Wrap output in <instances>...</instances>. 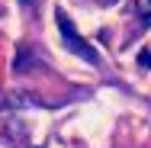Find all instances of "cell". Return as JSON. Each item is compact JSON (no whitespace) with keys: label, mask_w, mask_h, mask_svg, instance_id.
Masks as SVG:
<instances>
[{"label":"cell","mask_w":151,"mask_h":148,"mask_svg":"<svg viewBox=\"0 0 151 148\" xmlns=\"http://www.w3.org/2000/svg\"><path fill=\"white\" fill-rule=\"evenodd\" d=\"M96 3H103V6H109V3H119V0H96Z\"/></svg>","instance_id":"obj_4"},{"label":"cell","mask_w":151,"mask_h":148,"mask_svg":"<svg viewBox=\"0 0 151 148\" xmlns=\"http://www.w3.org/2000/svg\"><path fill=\"white\" fill-rule=\"evenodd\" d=\"M138 64H142V68H148V64H151V48H145V52L138 55Z\"/></svg>","instance_id":"obj_3"},{"label":"cell","mask_w":151,"mask_h":148,"mask_svg":"<svg viewBox=\"0 0 151 148\" xmlns=\"http://www.w3.org/2000/svg\"><path fill=\"white\" fill-rule=\"evenodd\" d=\"M132 10H135V16H138L145 26H151V0H135Z\"/></svg>","instance_id":"obj_2"},{"label":"cell","mask_w":151,"mask_h":148,"mask_svg":"<svg viewBox=\"0 0 151 148\" xmlns=\"http://www.w3.org/2000/svg\"><path fill=\"white\" fill-rule=\"evenodd\" d=\"M55 19H58V29L61 35H64V45H68V52H74V55H81L84 61H90V64H96L100 61V55H96V48H90L81 35H77V29L71 26V19H68V13L64 10H55Z\"/></svg>","instance_id":"obj_1"},{"label":"cell","mask_w":151,"mask_h":148,"mask_svg":"<svg viewBox=\"0 0 151 148\" xmlns=\"http://www.w3.org/2000/svg\"><path fill=\"white\" fill-rule=\"evenodd\" d=\"M19 3H26V6H29V3H32V0H19Z\"/></svg>","instance_id":"obj_5"}]
</instances>
